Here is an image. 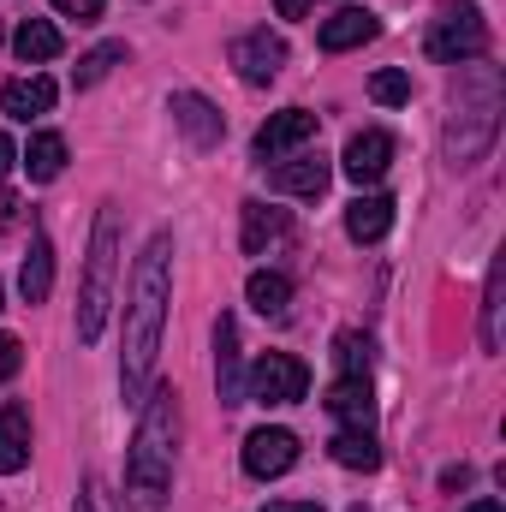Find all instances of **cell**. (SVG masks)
<instances>
[{
	"label": "cell",
	"instance_id": "12",
	"mask_svg": "<svg viewBox=\"0 0 506 512\" xmlns=\"http://www.w3.org/2000/svg\"><path fill=\"white\" fill-rule=\"evenodd\" d=\"M167 114H173V126L185 131L197 149H209V143H221V137H227V120H221V108H215L209 96H197V90H179Z\"/></svg>",
	"mask_w": 506,
	"mask_h": 512
},
{
	"label": "cell",
	"instance_id": "18",
	"mask_svg": "<svg viewBox=\"0 0 506 512\" xmlns=\"http://www.w3.org/2000/svg\"><path fill=\"white\" fill-rule=\"evenodd\" d=\"M18 292H24V304H42V298L54 292V245H48V233H42V227L30 233V256H24Z\"/></svg>",
	"mask_w": 506,
	"mask_h": 512
},
{
	"label": "cell",
	"instance_id": "35",
	"mask_svg": "<svg viewBox=\"0 0 506 512\" xmlns=\"http://www.w3.org/2000/svg\"><path fill=\"white\" fill-rule=\"evenodd\" d=\"M12 161H18V149H12V137L0 131V179H6V167H12Z\"/></svg>",
	"mask_w": 506,
	"mask_h": 512
},
{
	"label": "cell",
	"instance_id": "15",
	"mask_svg": "<svg viewBox=\"0 0 506 512\" xmlns=\"http://www.w3.org/2000/svg\"><path fill=\"white\" fill-rule=\"evenodd\" d=\"M215 387H221V405H245V376H239V322H233V316L215 322Z\"/></svg>",
	"mask_w": 506,
	"mask_h": 512
},
{
	"label": "cell",
	"instance_id": "14",
	"mask_svg": "<svg viewBox=\"0 0 506 512\" xmlns=\"http://www.w3.org/2000/svg\"><path fill=\"white\" fill-rule=\"evenodd\" d=\"M340 167H346V179H358V185H376L381 173L393 167V137H387V131H358V137L346 143Z\"/></svg>",
	"mask_w": 506,
	"mask_h": 512
},
{
	"label": "cell",
	"instance_id": "22",
	"mask_svg": "<svg viewBox=\"0 0 506 512\" xmlns=\"http://www.w3.org/2000/svg\"><path fill=\"white\" fill-rule=\"evenodd\" d=\"M328 453H334V465H346V471H376L381 465L376 429H340V435L328 441Z\"/></svg>",
	"mask_w": 506,
	"mask_h": 512
},
{
	"label": "cell",
	"instance_id": "10",
	"mask_svg": "<svg viewBox=\"0 0 506 512\" xmlns=\"http://www.w3.org/2000/svg\"><path fill=\"white\" fill-rule=\"evenodd\" d=\"M310 137H316V114L310 108H280V114H268V126L256 131V161H280V155L304 149Z\"/></svg>",
	"mask_w": 506,
	"mask_h": 512
},
{
	"label": "cell",
	"instance_id": "37",
	"mask_svg": "<svg viewBox=\"0 0 506 512\" xmlns=\"http://www.w3.org/2000/svg\"><path fill=\"white\" fill-rule=\"evenodd\" d=\"M465 512H506L501 501H477V507H465Z\"/></svg>",
	"mask_w": 506,
	"mask_h": 512
},
{
	"label": "cell",
	"instance_id": "1",
	"mask_svg": "<svg viewBox=\"0 0 506 512\" xmlns=\"http://www.w3.org/2000/svg\"><path fill=\"white\" fill-rule=\"evenodd\" d=\"M167 292H173V239L155 233L137 268H131V304H126V358H120V393L126 405H143V393L155 382V352H161V328H167Z\"/></svg>",
	"mask_w": 506,
	"mask_h": 512
},
{
	"label": "cell",
	"instance_id": "29",
	"mask_svg": "<svg viewBox=\"0 0 506 512\" xmlns=\"http://www.w3.org/2000/svg\"><path fill=\"white\" fill-rule=\"evenodd\" d=\"M72 512H114V495H108V483H102V477H90Z\"/></svg>",
	"mask_w": 506,
	"mask_h": 512
},
{
	"label": "cell",
	"instance_id": "8",
	"mask_svg": "<svg viewBox=\"0 0 506 512\" xmlns=\"http://www.w3.org/2000/svg\"><path fill=\"white\" fill-rule=\"evenodd\" d=\"M292 465H298V435L292 429H251L245 435V471H251L256 483L286 477Z\"/></svg>",
	"mask_w": 506,
	"mask_h": 512
},
{
	"label": "cell",
	"instance_id": "7",
	"mask_svg": "<svg viewBox=\"0 0 506 512\" xmlns=\"http://www.w3.org/2000/svg\"><path fill=\"white\" fill-rule=\"evenodd\" d=\"M227 60H233V72H239L251 90H262V84L280 78V66H286V42H280L274 30H245V36H233Z\"/></svg>",
	"mask_w": 506,
	"mask_h": 512
},
{
	"label": "cell",
	"instance_id": "24",
	"mask_svg": "<svg viewBox=\"0 0 506 512\" xmlns=\"http://www.w3.org/2000/svg\"><path fill=\"white\" fill-rule=\"evenodd\" d=\"M24 167H30V179H36V185L60 179V167H66V137H60V131H36V137H30V149H24Z\"/></svg>",
	"mask_w": 506,
	"mask_h": 512
},
{
	"label": "cell",
	"instance_id": "23",
	"mask_svg": "<svg viewBox=\"0 0 506 512\" xmlns=\"http://www.w3.org/2000/svg\"><path fill=\"white\" fill-rule=\"evenodd\" d=\"M245 298H251L256 316H274V322H280V316L292 310V280H286V274H268V268H256L251 286H245Z\"/></svg>",
	"mask_w": 506,
	"mask_h": 512
},
{
	"label": "cell",
	"instance_id": "2",
	"mask_svg": "<svg viewBox=\"0 0 506 512\" xmlns=\"http://www.w3.org/2000/svg\"><path fill=\"white\" fill-rule=\"evenodd\" d=\"M173 441H179V393L173 387H149L143 393V417L126 453V507L131 512H161L173 489Z\"/></svg>",
	"mask_w": 506,
	"mask_h": 512
},
{
	"label": "cell",
	"instance_id": "25",
	"mask_svg": "<svg viewBox=\"0 0 506 512\" xmlns=\"http://www.w3.org/2000/svg\"><path fill=\"white\" fill-rule=\"evenodd\" d=\"M120 60H126V42H102V48H90V54L78 60V78H72V84H78V90H96Z\"/></svg>",
	"mask_w": 506,
	"mask_h": 512
},
{
	"label": "cell",
	"instance_id": "11",
	"mask_svg": "<svg viewBox=\"0 0 506 512\" xmlns=\"http://www.w3.org/2000/svg\"><path fill=\"white\" fill-rule=\"evenodd\" d=\"M381 18L370 6H340L334 18H322V30H316V48L322 54H346V48H364V42H376Z\"/></svg>",
	"mask_w": 506,
	"mask_h": 512
},
{
	"label": "cell",
	"instance_id": "28",
	"mask_svg": "<svg viewBox=\"0 0 506 512\" xmlns=\"http://www.w3.org/2000/svg\"><path fill=\"white\" fill-rule=\"evenodd\" d=\"M334 364H340V376H370V340L364 334H340L334 340Z\"/></svg>",
	"mask_w": 506,
	"mask_h": 512
},
{
	"label": "cell",
	"instance_id": "27",
	"mask_svg": "<svg viewBox=\"0 0 506 512\" xmlns=\"http://www.w3.org/2000/svg\"><path fill=\"white\" fill-rule=\"evenodd\" d=\"M370 96H376L381 108H399V102H411V72H399V66H381L376 78H370Z\"/></svg>",
	"mask_w": 506,
	"mask_h": 512
},
{
	"label": "cell",
	"instance_id": "36",
	"mask_svg": "<svg viewBox=\"0 0 506 512\" xmlns=\"http://www.w3.org/2000/svg\"><path fill=\"white\" fill-rule=\"evenodd\" d=\"M12 215H18V197H12V191H0V227H6Z\"/></svg>",
	"mask_w": 506,
	"mask_h": 512
},
{
	"label": "cell",
	"instance_id": "19",
	"mask_svg": "<svg viewBox=\"0 0 506 512\" xmlns=\"http://www.w3.org/2000/svg\"><path fill=\"white\" fill-rule=\"evenodd\" d=\"M387 227H393V197H381V191L358 197V203L346 209V233H352L358 245H376V239H387Z\"/></svg>",
	"mask_w": 506,
	"mask_h": 512
},
{
	"label": "cell",
	"instance_id": "21",
	"mask_svg": "<svg viewBox=\"0 0 506 512\" xmlns=\"http://www.w3.org/2000/svg\"><path fill=\"white\" fill-rule=\"evenodd\" d=\"M66 42H60V30L48 24V18H24L18 30H12V54L24 60V66H42V60H54Z\"/></svg>",
	"mask_w": 506,
	"mask_h": 512
},
{
	"label": "cell",
	"instance_id": "17",
	"mask_svg": "<svg viewBox=\"0 0 506 512\" xmlns=\"http://www.w3.org/2000/svg\"><path fill=\"white\" fill-rule=\"evenodd\" d=\"M30 465V411L24 405H0V477Z\"/></svg>",
	"mask_w": 506,
	"mask_h": 512
},
{
	"label": "cell",
	"instance_id": "31",
	"mask_svg": "<svg viewBox=\"0 0 506 512\" xmlns=\"http://www.w3.org/2000/svg\"><path fill=\"white\" fill-rule=\"evenodd\" d=\"M102 6H108V0H54V12H66V18H78V24H90V18H102Z\"/></svg>",
	"mask_w": 506,
	"mask_h": 512
},
{
	"label": "cell",
	"instance_id": "6",
	"mask_svg": "<svg viewBox=\"0 0 506 512\" xmlns=\"http://www.w3.org/2000/svg\"><path fill=\"white\" fill-rule=\"evenodd\" d=\"M304 393H310V364H298L292 352H262L245 382V399L256 405H298Z\"/></svg>",
	"mask_w": 506,
	"mask_h": 512
},
{
	"label": "cell",
	"instance_id": "13",
	"mask_svg": "<svg viewBox=\"0 0 506 512\" xmlns=\"http://www.w3.org/2000/svg\"><path fill=\"white\" fill-rule=\"evenodd\" d=\"M340 429H376V393H370V376H334L328 399H322Z\"/></svg>",
	"mask_w": 506,
	"mask_h": 512
},
{
	"label": "cell",
	"instance_id": "9",
	"mask_svg": "<svg viewBox=\"0 0 506 512\" xmlns=\"http://www.w3.org/2000/svg\"><path fill=\"white\" fill-rule=\"evenodd\" d=\"M328 179H334V167H328L322 149H298L292 161H274V167H268V185L286 191V197H322Z\"/></svg>",
	"mask_w": 506,
	"mask_h": 512
},
{
	"label": "cell",
	"instance_id": "16",
	"mask_svg": "<svg viewBox=\"0 0 506 512\" xmlns=\"http://www.w3.org/2000/svg\"><path fill=\"white\" fill-rule=\"evenodd\" d=\"M54 96H60V90H54V78H42V72H36V78H12V84L0 90V108H6L12 120H24V126H30V120H42V114L54 108Z\"/></svg>",
	"mask_w": 506,
	"mask_h": 512
},
{
	"label": "cell",
	"instance_id": "5",
	"mask_svg": "<svg viewBox=\"0 0 506 512\" xmlns=\"http://www.w3.org/2000/svg\"><path fill=\"white\" fill-rule=\"evenodd\" d=\"M423 48H429V60H447V66H459V60H483V48H489V24H483V12H477L471 0L441 6V12L429 18Z\"/></svg>",
	"mask_w": 506,
	"mask_h": 512
},
{
	"label": "cell",
	"instance_id": "4",
	"mask_svg": "<svg viewBox=\"0 0 506 512\" xmlns=\"http://www.w3.org/2000/svg\"><path fill=\"white\" fill-rule=\"evenodd\" d=\"M114 280H120V209H96L90 262H84V292H78V340L96 346L114 310Z\"/></svg>",
	"mask_w": 506,
	"mask_h": 512
},
{
	"label": "cell",
	"instance_id": "32",
	"mask_svg": "<svg viewBox=\"0 0 506 512\" xmlns=\"http://www.w3.org/2000/svg\"><path fill=\"white\" fill-rule=\"evenodd\" d=\"M262 512H322V501H268Z\"/></svg>",
	"mask_w": 506,
	"mask_h": 512
},
{
	"label": "cell",
	"instance_id": "3",
	"mask_svg": "<svg viewBox=\"0 0 506 512\" xmlns=\"http://www.w3.org/2000/svg\"><path fill=\"white\" fill-rule=\"evenodd\" d=\"M501 108H506V84L501 66L489 60H459V78H453V120H447V155L453 167H471L495 149L501 137Z\"/></svg>",
	"mask_w": 506,
	"mask_h": 512
},
{
	"label": "cell",
	"instance_id": "34",
	"mask_svg": "<svg viewBox=\"0 0 506 512\" xmlns=\"http://www.w3.org/2000/svg\"><path fill=\"white\" fill-rule=\"evenodd\" d=\"M274 12H280V18H304V12H310V0H274Z\"/></svg>",
	"mask_w": 506,
	"mask_h": 512
},
{
	"label": "cell",
	"instance_id": "38",
	"mask_svg": "<svg viewBox=\"0 0 506 512\" xmlns=\"http://www.w3.org/2000/svg\"><path fill=\"white\" fill-rule=\"evenodd\" d=\"M0 310H6V292H0Z\"/></svg>",
	"mask_w": 506,
	"mask_h": 512
},
{
	"label": "cell",
	"instance_id": "30",
	"mask_svg": "<svg viewBox=\"0 0 506 512\" xmlns=\"http://www.w3.org/2000/svg\"><path fill=\"white\" fill-rule=\"evenodd\" d=\"M18 364H24V346H18L12 334H0V382H12V376H18Z\"/></svg>",
	"mask_w": 506,
	"mask_h": 512
},
{
	"label": "cell",
	"instance_id": "33",
	"mask_svg": "<svg viewBox=\"0 0 506 512\" xmlns=\"http://www.w3.org/2000/svg\"><path fill=\"white\" fill-rule=\"evenodd\" d=\"M441 483H447V489H465V483H471V471H465V465H447V471H441Z\"/></svg>",
	"mask_w": 506,
	"mask_h": 512
},
{
	"label": "cell",
	"instance_id": "26",
	"mask_svg": "<svg viewBox=\"0 0 506 512\" xmlns=\"http://www.w3.org/2000/svg\"><path fill=\"white\" fill-rule=\"evenodd\" d=\"M501 280H506V262H495L489 286H483V352H501Z\"/></svg>",
	"mask_w": 506,
	"mask_h": 512
},
{
	"label": "cell",
	"instance_id": "20",
	"mask_svg": "<svg viewBox=\"0 0 506 512\" xmlns=\"http://www.w3.org/2000/svg\"><path fill=\"white\" fill-rule=\"evenodd\" d=\"M292 233V215L286 209H268V203H245V251L262 256L268 245H280Z\"/></svg>",
	"mask_w": 506,
	"mask_h": 512
}]
</instances>
